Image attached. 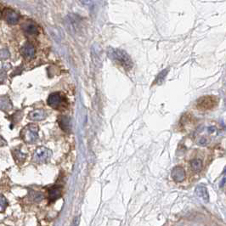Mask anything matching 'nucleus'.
<instances>
[{
    "instance_id": "obj_2",
    "label": "nucleus",
    "mask_w": 226,
    "mask_h": 226,
    "mask_svg": "<svg viewBox=\"0 0 226 226\" xmlns=\"http://www.w3.org/2000/svg\"><path fill=\"white\" fill-rule=\"evenodd\" d=\"M218 100L215 97L210 96H202L201 97L196 103V107L198 110L201 111H209L214 108V106L217 105Z\"/></svg>"
},
{
    "instance_id": "obj_9",
    "label": "nucleus",
    "mask_w": 226,
    "mask_h": 226,
    "mask_svg": "<svg viewBox=\"0 0 226 226\" xmlns=\"http://www.w3.org/2000/svg\"><path fill=\"white\" fill-rule=\"evenodd\" d=\"M21 54L28 59H32L34 57V55H35L34 47L30 43H26L21 48Z\"/></svg>"
},
{
    "instance_id": "obj_22",
    "label": "nucleus",
    "mask_w": 226,
    "mask_h": 226,
    "mask_svg": "<svg viewBox=\"0 0 226 226\" xmlns=\"http://www.w3.org/2000/svg\"><path fill=\"white\" fill-rule=\"evenodd\" d=\"M226 184V178H224L222 179V181L220 182V187H223Z\"/></svg>"
},
{
    "instance_id": "obj_17",
    "label": "nucleus",
    "mask_w": 226,
    "mask_h": 226,
    "mask_svg": "<svg viewBox=\"0 0 226 226\" xmlns=\"http://www.w3.org/2000/svg\"><path fill=\"white\" fill-rule=\"evenodd\" d=\"M31 195V197L32 199L34 201V202H40L43 199V195L40 192H32L30 193Z\"/></svg>"
},
{
    "instance_id": "obj_20",
    "label": "nucleus",
    "mask_w": 226,
    "mask_h": 226,
    "mask_svg": "<svg viewBox=\"0 0 226 226\" xmlns=\"http://www.w3.org/2000/svg\"><path fill=\"white\" fill-rule=\"evenodd\" d=\"M9 55V54L8 50L7 49H3V50H1L0 51V57L1 58H8Z\"/></svg>"
},
{
    "instance_id": "obj_11",
    "label": "nucleus",
    "mask_w": 226,
    "mask_h": 226,
    "mask_svg": "<svg viewBox=\"0 0 226 226\" xmlns=\"http://www.w3.org/2000/svg\"><path fill=\"white\" fill-rule=\"evenodd\" d=\"M45 117H46V114L42 110L33 111V112H31L29 113V115H28L29 119L33 120V121H40V120L44 119Z\"/></svg>"
},
{
    "instance_id": "obj_14",
    "label": "nucleus",
    "mask_w": 226,
    "mask_h": 226,
    "mask_svg": "<svg viewBox=\"0 0 226 226\" xmlns=\"http://www.w3.org/2000/svg\"><path fill=\"white\" fill-rule=\"evenodd\" d=\"M60 127L65 131H69L71 128V122L70 119L66 117H60Z\"/></svg>"
},
{
    "instance_id": "obj_16",
    "label": "nucleus",
    "mask_w": 226,
    "mask_h": 226,
    "mask_svg": "<svg viewBox=\"0 0 226 226\" xmlns=\"http://www.w3.org/2000/svg\"><path fill=\"white\" fill-rule=\"evenodd\" d=\"M10 107H11V104L6 97H3L0 99V109L8 110Z\"/></svg>"
},
{
    "instance_id": "obj_25",
    "label": "nucleus",
    "mask_w": 226,
    "mask_h": 226,
    "mask_svg": "<svg viewBox=\"0 0 226 226\" xmlns=\"http://www.w3.org/2000/svg\"><path fill=\"white\" fill-rule=\"evenodd\" d=\"M224 173H226V168H225V170H224Z\"/></svg>"
},
{
    "instance_id": "obj_19",
    "label": "nucleus",
    "mask_w": 226,
    "mask_h": 226,
    "mask_svg": "<svg viewBox=\"0 0 226 226\" xmlns=\"http://www.w3.org/2000/svg\"><path fill=\"white\" fill-rule=\"evenodd\" d=\"M15 156H16V159H17V160H20V159L24 160L25 157H26V155L21 153V152L19 151H16V152H15Z\"/></svg>"
},
{
    "instance_id": "obj_15",
    "label": "nucleus",
    "mask_w": 226,
    "mask_h": 226,
    "mask_svg": "<svg viewBox=\"0 0 226 226\" xmlns=\"http://www.w3.org/2000/svg\"><path fill=\"white\" fill-rule=\"evenodd\" d=\"M168 72V70H163L162 72H161L157 75V77H156V80H155V82H154V83H156V84H161V83L163 82V81L165 80L166 76H167Z\"/></svg>"
},
{
    "instance_id": "obj_10",
    "label": "nucleus",
    "mask_w": 226,
    "mask_h": 226,
    "mask_svg": "<svg viewBox=\"0 0 226 226\" xmlns=\"http://www.w3.org/2000/svg\"><path fill=\"white\" fill-rule=\"evenodd\" d=\"M195 193L196 195L203 199V201L205 202H208L209 201V195L208 192V190L205 186L198 185L195 188Z\"/></svg>"
},
{
    "instance_id": "obj_8",
    "label": "nucleus",
    "mask_w": 226,
    "mask_h": 226,
    "mask_svg": "<svg viewBox=\"0 0 226 226\" xmlns=\"http://www.w3.org/2000/svg\"><path fill=\"white\" fill-rule=\"evenodd\" d=\"M22 28L24 30V32L28 34V35H31V36H33V35H37L38 33V29L37 27V26L32 23V22H26L23 26H22Z\"/></svg>"
},
{
    "instance_id": "obj_5",
    "label": "nucleus",
    "mask_w": 226,
    "mask_h": 226,
    "mask_svg": "<svg viewBox=\"0 0 226 226\" xmlns=\"http://www.w3.org/2000/svg\"><path fill=\"white\" fill-rule=\"evenodd\" d=\"M171 177L176 182H183L185 179V170L181 166H176L172 169Z\"/></svg>"
},
{
    "instance_id": "obj_7",
    "label": "nucleus",
    "mask_w": 226,
    "mask_h": 226,
    "mask_svg": "<svg viewBox=\"0 0 226 226\" xmlns=\"http://www.w3.org/2000/svg\"><path fill=\"white\" fill-rule=\"evenodd\" d=\"M61 100H62V98H61L60 94L54 93V94H51L48 96L47 102H48V105L49 106H51L53 108H57L61 104Z\"/></svg>"
},
{
    "instance_id": "obj_24",
    "label": "nucleus",
    "mask_w": 226,
    "mask_h": 226,
    "mask_svg": "<svg viewBox=\"0 0 226 226\" xmlns=\"http://www.w3.org/2000/svg\"><path fill=\"white\" fill-rule=\"evenodd\" d=\"M6 145V142L2 139V138L0 137V146H3V145Z\"/></svg>"
},
{
    "instance_id": "obj_1",
    "label": "nucleus",
    "mask_w": 226,
    "mask_h": 226,
    "mask_svg": "<svg viewBox=\"0 0 226 226\" xmlns=\"http://www.w3.org/2000/svg\"><path fill=\"white\" fill-rule=\"evenodd\" d=\"M107 54H108V56L112 60H113L114 61H116L119 65H121L124 69L130 70L132 68V66H133L132 60L124 50L119 49V48H110L108 49Z\"/></svg>"
},
{
    "instance_id": "obj_3",
    "label": "nucleus",
    "mask_w": 226,
    "mask_h": 226,
    "mask_svg": "<svg viewBox=\"0 0 226 226\" xmlns=\"http://www.w3.org/2000/svg\"><path fill=\"white\" fill-rule=\"evenodd\" d=\"M38 129L37 126L31 124L29 126H27L24 131V139L26 142L29 143H33L35 142L38 138Z\"/></svg>"
},
{
    "instance_id": "obj_6",
    "label": "nucleus",
    "mask_w": 226,
    "mask_h": 226,
    "mask_svg": "<svg viewBox=\"0 0 226 226\" xmlns=\"http://www.w3.org/2000/svg\"><path fill=\"white\" fill-rule=\"evenodd\" d=\"M4 16L5 21L8 22L9 24L16 25L19 21V15L16 13V11H14L13 9H6L4 11Z\"/></svg>"
},
{
    "instance_id": "obj_13",
    "label": "nucleus",
    "mask_w": 226,
    "mask_h": 226,
    "mask_svg": "<svg viewBox=\"0 0 226 226\" xmlns=\"http://www.w3.org/2000/svg\"><path fill=\"white\" fill-rule=\"evenodd\" d=\"M190 167H191V169L194 173H200L202 171V167H203L202 159H199V158L193 159L190 162Z\"/></svg>"
},
{
    "instance_id": "obj_18",
    "label": "nucleus",
    "mask_w": 226,
    "mask_h": 226,
    "mask_svg": "<svg viewBox=\"0 0 226 226\" xmlns=\"http://www.w3.org/2000/svg\"><path fill=\"white\" fill-rule=\"evenodd\" d=\"M6 206H7V202H6L5 198L4 196L0 195V212L4 211Z\"/></svg>"
},
{
    "instance_id": "obj_4",
    "label": "nucleus",
    "mask_w": 226,
    "mask_h": 226,
    "mask_svg": "<svg viewBox=\"0 0 226 226\" xmlns=\"http://www.w3.org/2000/svg\"><path fill=\"white\" fill-rule=\"evenodd\" d=\"M52 155V152L50 150H48V148L46 147H39L36 151H35V154H34V159L35 161H39V162H42V161H47L48 158L51 156Z\"/></svg>"
},
{
    "instance_id": "obj_23",
    "label": "nucleus",
    "mask_w": 226,
    "mask_h": 226,
    "mask_svg": "<svg viewBox=\"0 0 226 226\" xmlns=\"http://www.w3.org/2000/svg\"><path fill=\"white\" fill-rule=\"evenodd\" d=\"M215 130H216L215 127H209L208 128V132L209 133H213V132H215Z\"/></svg>"
},
{
    "instance_id": "obj_21",
    "label": "nucleus",
    "mask_w": 226,
    "mask_h": 226,
    "mask_svg": "<svg viewBox=\"0 0 226 226\" xmlns=\"http://www.w3.org/2000/svg\"><path fill=\"white\" fill-rule=\"evenodd\" d=\"M208 143V140L206 138H202V139H200V140H199V144L201 145H206Z\"/></svg>"
},
{
    "instance_id": "obj_12",
    "label": "nucleus",
    "mask_w": 226,
    "mask_h": 226,
    "mask_svg": "<svg viewBox=\"0 0 226 226\" xmlns=\"http://www.w3.org/2000/svg\"><path fill=\"white\" fill-rule=\"evenodd\" d=\"M48 198L51 201H55L61 195V188L60 187H52L48 189Z\"/></svg>"
}]
</instances>
